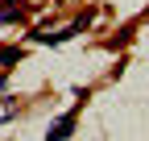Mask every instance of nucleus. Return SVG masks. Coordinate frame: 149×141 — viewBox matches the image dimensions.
<instances>
[{"label": "nucleus", "mask_w": 149, "mask_h": 141, "mask_svg": "<svg viewBox=\"0 0 149 141\" xmlns=\"http://www.w3.org/2000/svg\"><path fill=\"white\" fill-rule=\"evenodd\" d=\"M74 133V112H66L62 120H58V125H54L50 133H46V141H62V137H70Z\"/></svg>", "instance_id": "1"}, {"label": "nucleus", "mask_w": 149, "mask_h": 141, "mask_svg": "<svg viewBox=\"0 0 149 141\" xmlns=\"http://www.w3.org/2000/svg\"><path fill=\"white\" fill-rule=\"evenodd\" d=\"M17 58H21V50H17V46H8V50H0V66H13Z\"/></svg>", "instance_id": "2"}, {"label": "nucleus", "mask_w": 149, "mask_h": 141, "mask_svg": "<svg viewBox=\"0 0 149 141\" xmlns=\"http://www.w3.org/2000/svg\"><path fill=\"white\" fill-rule=\"evenodd\" d=\"M0 91H4V75H0Z\"/></svg>", "instance_id": "3"}]
</instances>
